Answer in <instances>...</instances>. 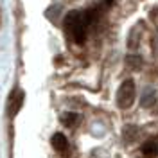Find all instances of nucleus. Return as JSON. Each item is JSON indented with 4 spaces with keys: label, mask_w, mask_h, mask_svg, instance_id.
Segmentation results:
<instances>
[{
    "label": "nucleus",
    "mask_w": 158,
    "mask_h": 158,
    "mask_svg": "<svg viewBox=\"0 0 158 158\" xmlns=\"http://www.w3.org/2000/svg\"><path fill=\"white\" fill-rule=\"evenodd\" d=\"M94 20V13L86 11V13H81V11H72L67 15L65 18V31L70 36V40L77 45H83L85 40H86V31L88 25Z\"/></svg>",
    "instance_id": "nucleus-1"
},
{
    "label": "nucleus",
    "mask_w": 158,
    "mask_h": 158,
    "mask_svg": "<svg viewBox=\"0 0 158 158\" xmlns=\"http://www.w3.org/2000/svg\"><path fill=\"white\" fill-rule=\"evenodd\" d=\"M135 95H137V90H135V83L131 79H126L117 90V104L118 108L126 110L133 104L135 101Z\"/></svg>",
    "instance_id": "nucleus-2"
},
{
    "label": "nucleus",
    "mask_w": 158,
    "mask_h": 158,
    "mask_svg": "<svg viewBox=\"0 0 158 158\" xmlns=\"http://www.w3.org/2000/svg\"><path fill=\"white\" fill-rule=\"evenodd\" d=\"M23 101H25V94H23L22 90H15V92L11 94L9 106H7V113H9V117H15V115L18 113L20 108L23 106Z\"/></svg>",
    "instance_id": "nucleus-3"
},
{
    "label": "nucleus",
    "mask_w": 158,
    "mask_h": 158,
    "mask_svg": "<svg viewBox=\"0 0 158 158\" xmlns=\"http://www.w3.org/2000/svg\"><path fill=\"white\" fill-rule=\"evenodd\" d=\"M50 142H52V148L56 149L58 153H65L69 149V140H67V137L63 133H56Z\"/></svg>",
    "instance_id": "nucleus-4"
},
{
    "label": "nucleus",
    "mask_w": 158,
    "mask_h": 158,
    "mask_svg": "<svg viewBox=\"0 0 158 158\" xmlns=\"http://www.w3.org/2000/svg\"><path fill=\"white\" fill-rule=\"evenodd\" d=\"M142 155L148 158H155L158 155V146L155 142H146L144 146H142Z\"/></svg>",
    "instance_id": "nucleus-5"
},
{
    "label": "nucleus",
    "mask_w": 158,
    "mask_h": 158,
    "mask_svg": "<svg viewBox=\"0 0 158 158\" xmlns=\"http://www.w3.org/2000/svg\"><path fill=\"white\" fill-rule=\"evenodd\" d=\"M79 122V115L77 113H63L61 115V124L67 126V128H72Z\"/></svg>",
    "instance_id": "nucleus-6"
},
{
    "label": "nucleus",
    "mask_w": 158,
    "mask_h": 158,
    "mask_svg": "<svg viewBox=\"0 0 158 158\" xmlns=\"http://www.w3.org/2000/svg\"><path fill=\"white\" fill-rule=\"evenodd\" d=\"M128 63H131L133 67H140V58H138V56H129Z\"/></svg>",
    "instance_id": "nucleus-7"
},
{
    "label": "nucleus",
    "mask_w": 158,
    "mask_h": 158,
    "mask_svg": "<svg viewBox=\"0 0 158 158\" xmlns=\"http://www.w3.org/2000/svg\"><path fill=\"white\" fill-rule=\"evenodd\" d=\"M151 20H153V23L156 25V29H158V7H155L151 11Z\"/></svg>",
    "instance_id": "nucleus-8"
}]
</instances>
